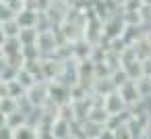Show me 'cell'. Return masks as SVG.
I'll return each instance as SVG.
<instances>
[{
    "label": "cell",
    "instance_id": "obj_1",
    "mask_svg": "<svg viewBox=\"0 0 151 139\" xmlns=\"http://www.w3.org/2000/svg\"><path fill=\"white\" fill-rule=\"evenodd\" d=\"M104 108L108 110L110 116H118V114H122V112L128 110V106H126V102H124V98L120 96L118 89L114 93H110V96L104 98Z\"/></svg>",
    "mask_w": 151,
    "mask_h": 139
},
{
    "label": "cell",
    "instance_id": "obj_2",
    "mask_svg": "<svg viewBox=\"0 0 151 139\" xmlns=\"http://www.w3.org/2000/svg\"><path fill=\"white\" fill-rule=\"evenodd\" d=\"M118 91H120V96L124 98V102H126V106H128V108L137 106V104L143 100V98H141V93H139V89H137V83H134V81L124 83L122 87H118Z\"/></svg>",
    "mask_w": 151,
    "mask_h": 139
},
{
    "label": "cell",
    "instance_id": "obj_3",
    "mask_svg": "<svg viewBox=\"0 0 151 139\" xmlns=\"http://www.w3.org/2000/svg\"><path fill=\"white\" fill-rule=\"evenodd\" d=\"M52 135H54V139H70L73 137V122L56 118L52 125Z\"/></svg>",
    "mask_w": 151,
    "mask_h": 139
},
{
    "label": "cell",
    "instance_id": "obj_4",
    "mask_svg": "<svg viewBox=\"0 0 151 139\" xmlns=\"http://www.w3.org/2000/svg\"><path fill=\"white\" fill-rule=\"evenodd\" d=\"M17 21L21 23V27H37V21H40V13L33 11V9H25L17 15Z\"/></svg>",
    "mask_w": 151,
    "mask_h": 139
},
{
    "label": "cell",
    "instance_id": "obj_5",
    "mask_svg": "<svg viewBox=\"0 0 151 139\" xmlns=\"http://www.w3.org/2000/svg\"><path fill=\"white\" fill-rule=\"evenodd\" d=\"M23 52V44L19 38H13V40H2V58H11V56H17Z\"/></svg>",
    "mask_w": 151,
    "mask_h": 139
},
{
    "label": "cell",
    "instance_id": "obj_6",
    "mask_svg": "<svg viewBox=\"0 0 151 139\" xmlns=\"http://www.w3.org/2000/svg\"><path fill=\"white\" fill-rule=\"evenodd\" d=\"M23 31L21 23L17 19H11V21H2V40H13V38H19Z\"/></svg>",
    "mask_w": 151,
    "mask_h": 139
},
{
    "label": "cell",
    "instance_id": "obj_7",
    "mask_svg": "<svg viewBox=\"0 0 151 139\" xmlns=\"http://www.w3.org/2000/svg\"><path fill=\"white\" fill-rule=\"evenodd\" d=\"M104 131H106L104 125H97L93 120H85L83 122V137L85 139H99Z\"/></svg>",
    "mask_w": 151,
    "mask_h": 139
},
{
    "label": "cell",
    "instance_id": "obj_8",
    "mask_svg": "<svg viewBox=\"0 0 151 139\" xmlns=\"http://www.w3.org/2000/svg\"><path fill=\"white\" fill-rule=\"evenodd\" d=\"M2 125H6V127H11L13 131H17V129H21V127L27 125V114L19 110V112H15V114H11V116H4V118H2Z\"/></svg>",
    "mask_w": 151,
    "mask_h": 139
},
{
    "label": "cell",
    "instance_id": "obj_9",
    "mask_svg": "<svg viewBox=\"0 0 151 139\" xmlns=\"http://www.w3.org/2000/svg\"><path fill=\"white\" fill-rule=\"evenodd\" d=\"M122 69L126 71V75H128L130 81H139L141 77H145V73H143V60H132V62L124 64Z\"/></svg>",
    "mask_w": 151,
    "mask_h": 139
},
{
    "label": "cell",
    "instance_id": "obj_10",
    "mask_svg": "<svg viewBox=\"0 0 151 139\" xmlns=\"http://www.w3.org/2000/svg\"><path fill=\"white\" fill-rule=\"evenodd\" d=\"M19 40H21L23 46H33V44H37V40H40V29H37V27H25V29L21 31Z\"/></svg>",
    "mask_w": 151,
    "mask_h": 139
},
{
    "label": "cell",
    "instance_id": "obj_11",
    "mask_svg": "<svg viewBox=\"0 0 151 139\" xmlns=\"http://www.w3.org/2000/svg\"><path fill=\"white\" fill-rule=\"evenodd\" d=\"M0 108H2V118L4 116H11V114L19 112V100H15V98H2Z\"/></svg>",
    "mask_w": 151,
    "mask_h": 139
},
{
    "label": "cell",
    "instance_id": "obj_12",
    "mask_svg": "<svg viewBox=\"0 0 151 139\" xmlns=\"http://www.w3.org/2000/svg\"><path fill=\"white\" fill-rule=\"evenodd\" d=\"M70 139H81V137H70Z\"/></svg>",
    "mask_w": 151,
    "mask_h": 139
}]
</instances>
